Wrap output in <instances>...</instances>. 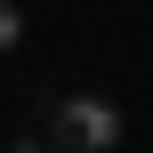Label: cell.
I'll return each instance as SVG.
<instances>
[{
    "instance_id": "obj_2",
    "label": "cell",
    "mask_w": 153,
    "mask_h": 153,
    "mask_svg": "<svg viewBox=\"0 0 153 153\" xmlns=\"http://www.w3.org/2000/svg\"><path fill=\"white\" fill-rule=\"evenodd\" d=\"M16 40H24V16H16V8H8V0H0V56H8V48H16Z\"/></svg>"
},
{
    "instance_id": "obj_1",
    "label": "cell",
    "mask_w": 153,
    "mask_h": 153,
    "mask_svg": "<svg viewBox=\"0 0 153 153\" xmlns=\"http://www.w3.org/2000/svg\"><path fill=\"white\" fill-rule=\"evenodd\" d=\"M48 145L56 153H113L121 145V105L113 97H56L48 105Z\"/></svg>"
},
{
    "instance_id": "obj_3",
    "label": "cell",
    "mask_w": 153,
    "mask_h": 153,
    "mask_svg": "<svg viewBox=\"0 0 153 153\" xmlns=\"http://www.w3.org/2000/svg\"><path fill=\"white\" fill-rule=\"evenodd\" d=\"M8 153H56V145H48V137H16Z\"/></svg>"
}]
</instances>
